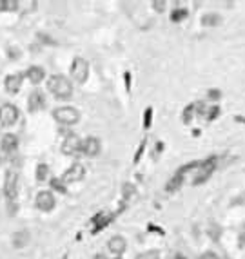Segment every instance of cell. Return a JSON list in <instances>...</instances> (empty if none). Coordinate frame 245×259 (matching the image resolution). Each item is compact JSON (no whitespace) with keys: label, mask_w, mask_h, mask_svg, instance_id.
<instances>
[{"label":"cell","mask_w":245,"mask_h":259,"mask_svg":"<svg viewBox=\"0 0 245 259\" xmlns=\"http://www.w3.org/2000/svg\"><path fill=\"white\" fill-rule=\"evenodd\" d=\"M48 89L51 91L58 100H69L73 94L71 82H69L66 76H62V74H53V76L48 80Z\"/></svg>","instance_id":"6da1fadb"},{"label":"cell","mask_w":245,"mask_h":259,"mask_svg":"<svg viewBox=\"0 0 245 259\" xmlns=\"http://www.w3.org/2000/svg\"><path fill=\"white\" fill-rule=\"evenodd\" d=\"M54 120L64 125H75L80 120V113L75 107H58L53 111Z\"/></svg>","instance_id":"7a4b0ae2"},{"label":"cell","mask_w":245,"mask_h":259,"mask_svg":"<svg viewBox=\"0 0 245 259\" xmlns=\"http://www.w3.org/2000/svg\"><path fill=\"white\" fill-rule=\"evenodd\" d=\"M71 76L77 84H85L89 76V64L84 58H75L71 64Z\"/></svg>","instance_id":"3957f363"},{"label":"cell","mask_w":245,"mask_h":259,"mask_svg":"<svg viewBox=\"0 0 245 259\" xmlns=\"http://www.w3.org/2000/svg\"><path fill=\"white\" fill-rule=\"evenodd\" d=\"M18 120V109L13 103H4L0 105V125L11 127Z\"/></svg>","instance_id":"277c9868"},{"label":"cell","mask_w":245,"mask_h":259,"mask_svg":"<svg viewBox=\"0 0 245 259\" xmlns=\"http://www.w3.org/2000/svg\"><path fill=\"white\" fill-rule=\"evenodd\" d=\"M4 194L7 199H17L18 196V174L15 170H7L6 180H4Z\"/></svg>","instance_id":"5b68a950"},{"label":"cell","mask_w":245,"mask_h":259,"mask_svg":"<svg viewBox=\"0 0 245 259\" xmlns=\"http://www.w3.org/2000/svg\"><path fill=\"white\" fill-rule=\"evenodd\" d=\"M82 149V140L78 138L77 134H69L66 136V140L62 141V152L66 154V156H75L78 154Z\"/></svg>","instance_id":"8992f818"},{"label":"cell","mask_w":245,"mask_h":259,"mask_svg":"<svg viewBox=\"0 0 245 259\" xmlns=\"http://www.w3.org/2000/svg\"><path fill=\"white\" fill-rule=\"evenodd\" d=\"M85 176V167L84 165H80V163H75V165H71L69 169L64 172V176H62V183H75V181H80L82 178Z\"/></svg>","instance_id":"52a82bcc"},{"label":"cell","mask_w":245,"mask_h":259,"mask_svg":"<svg viewBox=\"0 0 245 259\" xmlns=\"http://www.w3.org/2000/svg\"><path fill=\"white\" fill-rule=\"evenodd\" d=\"M80 152H84L85 156H89V158L98 156V154H100V140L95 138V136L85 138L84 141H82V149H80Z\"/></svg>","instance_id":"ba28073f"},{"label":"cell","mask_w":245,"mask_h":259,"mask_svg":"<svg viewBox=\"0 0 245 259\" xmlns=\"http://www.w3.org/2000/svg\"><path fill=\"white\" fill-rule=\"evenodd\" d=\"M36 207L44 212H49L54 209V196L49 190H42L36 194Z\"/></svg>","instance_id":"9c48e42d"},{"label":"cell","mask_w":245,"mask_h":259,"mask_svg":"<svg viewBox=\"0 0 245 259\" xmlns=\"http://www.w3.org/2000/svg\"><path fill=\"white\" fill-rule=\"evenodd\" d=\"M215 160H207L205 163H202L200 165V172H198V176L194 178V185H202V183H205V181L209 180V176L213 174V170H215Z\"/></svg>","instance_id":"30bf717a"},{"label":"cell","mask_w":245,"mask_h":259,"mask_svg":"<svg viewBox=\"0 0 245 259\" xmlns=\"http://www.w3.org/2000/svg\"><path fill=\"white\" fill-rule=\"evenodd\" d=\"M22 80H24V74H9L6 80H4V87L9 94H17L20 87H22Z\"/></svg>","instance_id":"8fae6325"},{"label":"cell","mask_w":245,"mask_h":259,"mask_svg":"<svg viewBox=\"0 0 245 259\" xmlns=\"http://www.w3.org/2000/svg\"><path fill=\"white\" fill-rule=\"evenodd\" d=\"M108 248H109V252L114 254V256H120V254H124L126 252V248H127V241L122 237V235H113L111 239H109L108 243Z\"/></svg>","instance_id":"7c38bea8"},{"label":"cell","mask_w":245,"mask_h":259,"mask_svg":"<svg viewBox=\"0 0 245 259\" xmlns=\"http://www.w3.org/2000/svg\"><path fill=\"white\" fill-rule=\"evenodd\" d=\"M27 107H29L31 113H36V111H40L42 107H46V98L40 91H35L33 94L29 96V102H27Z\"/></svg>","instance_id":"4fadbf2b"},{"label":"cell","mask_w":245,"mask_h":259,"mask_svg":"<svg viewBox=\"0 0 245 259\" xmlns=\"http://www.w3.org/2000/svg\"><path fill=\"white\" fill-rule=\"evenodd\" d=\"M26 76H27V80H29L31 84L36 85L46 78V71H44L40 66H31L29 69H27V72H26Z\"/></svg>","instance_id":"5bb4252c"},{"label":"cell","mask_w":245,"mask_h":259,"mask_svg":"<svg viewBox=\"0 0 245 259\" xmlns=\"http://www.w3.org/2000/svg\"><path fill=\"white\" fill-rule=\"evenodd\" d=\"M17 147H18V138L15 134H6V136L2 138V149L6 152H13Z\"/></svg>","instance_id":"9a60e30c"},{"label":"cell","mask_w":245,"mask_h":259,"mask_svg":"<svg viewBox=\"0 0 245 259\" xmlns=\"http://www.w3.org/2000/svg\"><path fill=\"white\" fill-rule=\"evenodd\" d=\"M27 243H29V232L27 230H20V232H17V234L13 235V245L17 248L26 247Z\"/></svg>","instance_id":"2e32d148"},{"label":"cell","mask_w":245,"mask_h":259,"mask_svg":"<svg viewBox=\"0 0 245 259\" xmlns=\"http://www.w3.org/2000/svg\"><path fill=\"white\" fill-rule=\"evenodd\" d=\"M221 22V17L220 15H216V13H207L205 17L202 18V24L205 27H215V25H220Z\"/></svg>","instance_id":"e0dca14e"},{"label":"cell","mask_w":245,"mask_h":259,"mask_svg":"<svg viewBox=\"0 0 245 259\" xmlns=\"http://www.w3.org/2000/svg\"><path fill=\"white\" fill-rule=\"evenodd\" d=\"M48 172H49V167L46 163H40L38 167H36V180L38 181H44L48 178Z\"/></svg>","instance_id":"ac0fdd59"},{"label":"cell","mask_w":245,"mask_h":259,"mask_svg":"<svg viewBox=\"0 0 245 259\" xmlns=\"http://www.w3.org/2000/svg\"><path fill=\"white\" fill-rule=\"evenodd\" d=\"M186 17H187V9H184V7H176V9L171 13V20H173V22H180V20H184Z\"/></svg>","instance_id":"d6986e66"},{"label":"cell","mask_w":245,"mask_h":259,"mask_svg":"<svg viewBox=\"0 0 245 259\" xmlns=\"http://www.w3.org/2000/svg\"><path fill=\"white\" fill-rule=\"evenodd\" d=\"M108 221H109V216H106V212H100V214L95 217V223H96V229L95 230H100L104 225L108 223Z\"/></svg>","instance_id":"ffe728a7"},{"label":"cell","mask_w":245,"mask_h":259,"mask_svg":"<svg viewBox=\"0 0 245 259\" xmlns=\"http://www.w3.org/2000/svg\"><path fill=\"white\" fill-rule=\"evenodd\" d=\"M180 183H182V174L178 172V174L174 176L173 180L167 183V190H176V188L180 187Z\"/></svg>","instance_id":"44dd1931"},{"label":"cell","mask_w":245,"mask_h":259,"mask_svg":"<svg viewBox=\"0 0 245 259\" xmlns=\"http://www.w3.org/2000/svg\"><path fill=\"white\" fill-rule=\"evenodd\" d=\"M18 2L17 0H4V11H17Z\"/></svg>","instance_id":"7402d4cb"},{"label":"cell","mask_w":245,"mask_h":259,"mask_svg":"<svg viewBox=\"0 0 245 259\" xmlns=\"http://www.w3.org/2000/svg\"><path fill=\"white\" fill-rule=\"evenodd\" d=\"M51 185H53V188L60 190V192H66V187H64V183H62L60 180H53L51 181Z\"/></svg>","instance_id":"603a6c76"},{"label":"cell","mask_w":245,"mask_h":259,"mask_svg":"<svg viewBox=\"0 0 245 259\" xmlns=\"http://www.w3.org/2000/svg\"><path fill=\"white\" fill-rule=\"evenodd\" d=\"M165 6H167V4H165V2H162V0H158V2H153V7H155L158 13L163 11V9H165Z\"/></svg>","instance_id":"cb8c5ba5"},{"label":"cell","mask_w":245,"mask_h":259,"mask_svg":"<svg viewBox=\"0 0 245 259\" xmlns=\"http://www.w3.org/2000/svg\"><path fill=\"white\" fill-rule=\"evenodd\" d=\"M198 259H220V258H218V254H215V252H205V254H202Z\"/></svg>","instance_id":"d4e9b609"},{"label":"cell","mask_w":245,"mask_h":259,"mask_svg":"<svg viewBox=\"0 0 245 259\" xmlns=\"http://www.w3.org/2000/svg\"><path fill=\"white\" fill-rule=\"evenodd\" d=\"M151 113H153L151 109H147V111H145V121H144V125H145V127H149V125H151Z\"/></svg>","instance_id":"484cf974"},{"label":"cell","mask_w":245,"mask_h":259,"mask_svg":"<svg viewBox=\"0 0 245 259\" xmlns=\"http://www.w3.org/2000/svg\"><path fill=\"white\" fill-rule=\"evenodd\" d=\"M240 243L245 245V227H244V230H242V235H240Z\"/></svg>","instance_id":"4316f807"},{"label":"cell","mask_w":245,"mask_h":259,"mask_svg":"<svg viewBox=\"0 0 245 259\" xmlns=\"http://www.w3.org/2000/svg\"><path fill=\"white\" fill-rule=\"evenodd\" d=\"M0 11H4V0H0Z\"/></svg>","instance_id":"83f0119b"},{"label":"cell","mask_w":245,"mask_h":259,"mask_svg":"<svg viewBox=\"0 0 245 259\" xmlns=\"http://www.w3.org/2000/svg\"><path fill=\"white\" fill-rule=\"evenodd\" d=\"M178 259H184V258H182V256H178Z\"/></svg>","instance_id":"f1b7e54d"}]
</instances>
